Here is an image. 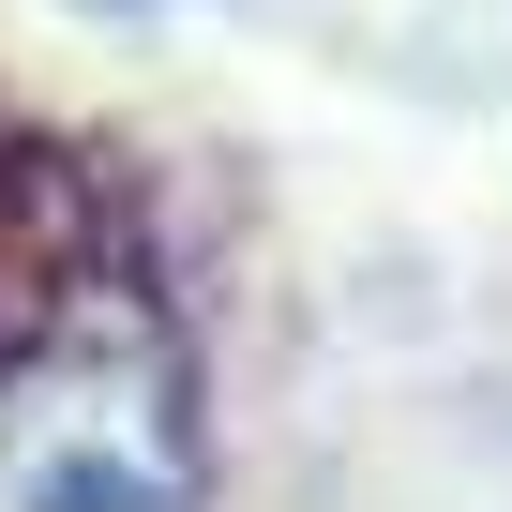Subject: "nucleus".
Masks as SVG:
<instances>
[{
    "label": "nucleus",
    "instance_id": "f257e3e1",
    "mask_svg": "<svg viewBox=\"0 0 512 512\" xmlns=\"http://www.w3.org/2000/svg\"><path fill=\"white\" fill-rule=\"evenodd\" d=\"M0 512H211V422L166 302L76 287L0 362Z\"/></svg>",
    "mask_w": 512,
    "mask_h": 512
}]
</instances>
